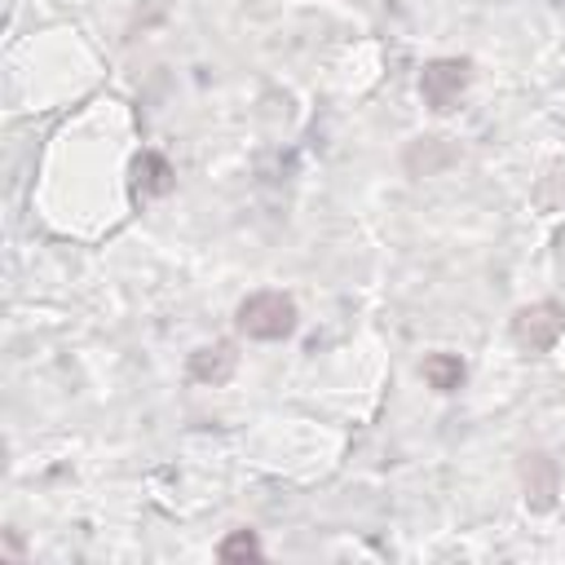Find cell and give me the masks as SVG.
<instances>
[{
    "label": "cell",
    "instance_id": "8992f818",
    "mask_svg": "<svg viewBox=\"0 0 565 565\" xmlns=\"http://www.w3.org/2000/svg\"><path fill=\"white\" fill-rule=\"evenodd\" d=\"M419 371H424V380H428L437 393H455V388L463 384V362H459L455 353H428Z\"/></svg>",
    "mask_w": 565,
    "mask_h": 565
},
{
    "label": "cell",
    "instance_id": "52a82bcc",
    "mask_svg": "<svg viewBox=\"0 0 565 565\" xmlns=\"http://www.w3.org/2000/svg\"><path fill=\"white\" fill-rule=\"evenodd\" d=\"M216 552H221V561H247V556H260V543H256L252 530H238V534H230Z\"/></svg>",
    "mask_w": 565,
    "mask_h": 565
},
{
    "label": "cell",
    "instance_id": "5b68a950",
    "mask_svg": "<svg viewBox=\"0 0 565 565\" xmlns=\"http://www.w3.org/2000/svg\"><path fill=\"white\" fill-rule=\"evenodd\" d=\"M132 181H137V199H159V194H168V190L177 185L168 159L154 154V150L137 154V163H132Z\"/></svg>",
    "mask_w": 565,
    "mask_h": 565
},
{
    "label": "cell",
    "instance_id": "3957f363",
    "mask_svg": "<svg viewBox=\"0 0 565 565\" xmlns=\"http://www.w3.org/2000/svg\"><path fill=\"white\" fill-rule=\"evenodd\" d=\"M463 88H468V62H459V57H437L419 75V93L433 110H450Z\"/></svg>",
    "mask_w": 565,
    "mask_h": 565
},
{
    "label": "cell",
    "instance_id": "7a4b0ae2",
    "mask_svg": "<svg viewBox=\"0 0 565 565\" xmlns=\"http://www.w3.org/2000/svg\"><path fill=\"white\" fill-rule=\"evenodd\" d=\"M565 331V305L556 300H539V305H525L516 318H512V340L530 353H547Z\"/></svg>",
    "mask_w": 565,
    "mask_h": 565
},
{
    "label": "cell",
    "instance_id": "6da1fadb",
    "mask_svg": "<svg viewBox=\"0 0 565 565\" xmlns=\"http://www.w3.org/2000/svg\"><path fill=\"white\" fill-rule=\"evenodd\" d=\"M238 331L252 340H287L296 331V300L282 291H256L238 305Z\"/></svg>",
    "mask_w": 565,
    "mask_h": 565
},
{
    "label": "cell",
    "instance_id": "277c9868",
    "mask_svg": "<svg viewBox=\"0 0 565 565\" xmlns=\"http://www.w3.org/2000/svg\"><path fill=\"white\" fill-rule=\"evenodd\" d=\"M234 366H238V353L225 340L190 353V380H199V384H225L234 375Z\"/></svg>",
    "mask_w": 565,
    "mask_h": 565
}]
</instances>
